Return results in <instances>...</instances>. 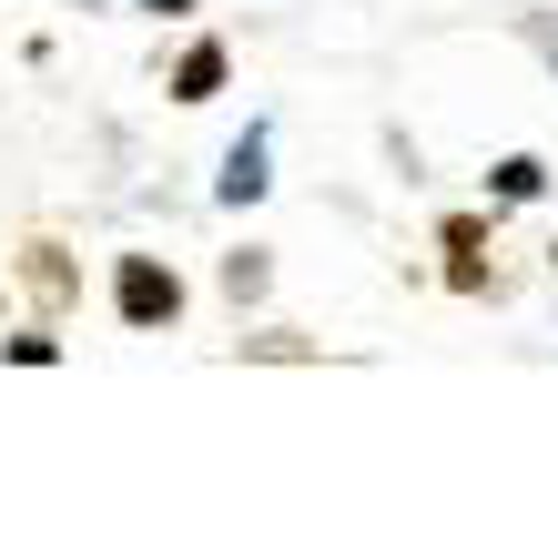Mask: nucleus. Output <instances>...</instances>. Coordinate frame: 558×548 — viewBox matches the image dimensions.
Instances as JSON below:
<instances>
[{
	"mask_svg": "<svg viewBox=\"0 0 558 548\" xmlns=\"http://www.w3.org/2000/svg\"><path fill=\"white\" fill-rule=\"evenodd\" d=\"M122 305H133V315H173V284H162L153 265H133V275H122Z\"/></svg>",
	"mask_w": 558,
	"mask_h": 548,
	"instance_id": "f257e3e1",
	"label": "nucleus"
}]
</instances>
